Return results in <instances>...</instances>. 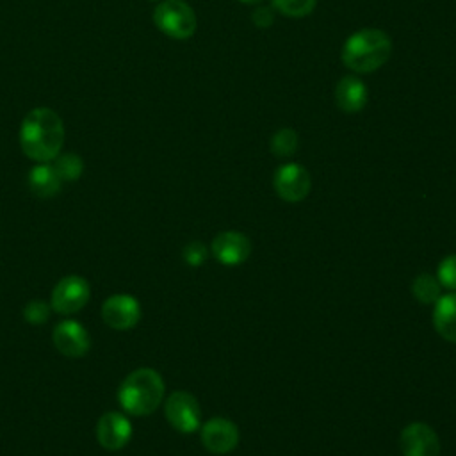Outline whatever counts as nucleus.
Instances as JSON below:
<instances>
[{
  "mask_svg": "<svg viewBox=\"0 0 456 456\" xmlns=\"http://www.w3.org/2000/svg\"><path fill=\"white\" fill-rule=\"evenodd\" d=\"M64 142V125L59 114L48 107L32 109L21 123L20 144L27 157L37 162L53 160Z\"/></svg>",
  "mask_w": 456,
  "mask_h": 456,
  "instance_id": "nucleus-1",
  "label": "nucleus"
},
{
  "mask_svg": "<svg viewBox=\"0 0 456 456\" xmlns=\"http://www.w3.org/2000/svg\"><path fill=\"white\" fill-rule=\"evenodd\" d=\"M392 53V41L379 28H362L351 34L342 46V62L356 73H372L381 68Z\"/></svg>",
  "mask_w": 456,
  "mask_h": 456,
  "instance_id": "nucleus-2",
  "label": "nucleus"
},
{
  "mask_svg": "<svg viewBox=\"0 0 456 456\" xmlns=\"http://www.w3.org/2000/svg\"><path fill=\"white\" fill-rule=\"evenodd\" d=\"M164 379L153 369H137L130 372L118 392L119 404L130 415H150L164 399Z\"/></svg>",
  "mask_w": 456,
  "mask_h": 456,
  "instance_id": "nucleus-3",
  "label": "nucleus"
},
{
  "mask_svg": "<svg viewBox=\"0 0 456 456\" xmlns=\"http://www.w3.org/2000/svg\"><path fill=\"white\" fill-rule=\"evenodd\" d=\"M153 21L173 39H187L196 32V14L183 0H162L153 11Z\"/></svg>",
  "mask_w": 456,
  "mask_h": 456,
  "instance_id": "nucleus-4",
  "label": "nucleus"
},
{
  "mask_svg": "<svg viewBox=\"0 0 456 456\" xmlns=\"http://www.w3.org/2000/svg\"><path fill=\"white\" fill-rule=\"evenodd\" d=\"M167 422L180 433H192L201 424V410L194 395L183 390L173 392L164 404Z\"/></svg>",
  "mask_w": 456,
  "mask_h": 456,
  "instance_id": "nucleus-5",
  "label": "nucleus"
},
{
  "mask_svg": "<svg viewBox=\"0 0 456 456\" xmlns=\"http://www.w3.org/2000/svg\"><path fill=\"white\" fill-rule=\"evenodd\" d=\"M310 185L312 182L308 171L296 162L280 166L273 176V187L276 194L289 203H297L305 200L310 192Z\"/></svg>",
  "mask_w": 456,
  "mask_h": 456,
  "instance_id": "nucleus-6",
  "label": "nucleus"
},
{
  "mask_svg": "<svg viewBox=\"0 0 456 456\" xmlns=\"http://www.w3.org/2000/svg\"><path fill=\"white\" fill-rule=\"evenodd\" d=\"M89 299V283L86 278L71 274L64 276L52 292V306L59 314L78 312Z\"/></svg>",
  "mask_w": 456,
  "mask_h": 456,
  "instance_id": "nucleus-7",
  "label": "nucleus"
},
{
  "mask_svg": "<svg viewBox=\"0 0 456 456\" xmlns=\"http://www.w3.org/2000/svg\"><path fill=\"white\" fill-rule=\"evenodd\" d=\"M201 444L208 452L226 454L239 444V428L224 417H214L201 428Z\"/></svg>",
  "mask_w": 456,
  "mask_h": 456,
  "instance_id": "nucleus-8",
  "label": "nucleus"
},
{
  "mask_svg": "<svg viewBox=\"0 0 456 456\" xmlns=\"http://www.w3.org/2000/svg\"><path fill=\"white\" fill-rule=\"evenodd\" d=\"M212 255L216 256L217 262H221L223 265H239L242 264L249 253H251V240L246 233L242 232H235V230H228V232H221L214 237L212 244H210Z\"/></svg>",
  "mask_w": 456,
  "mask_h": 456,
  "instance_id": "nucleus-9",
  "label": "nucleus"
},
{
  "mask_svg": "<svg viewBox=\"0 0 456 456\" xmlns=\"http://www.w3.org/2000/svg\"><path fill=\"white\" fill-rule=\"evenodd\" d=\"M102 317L114 330H130L141 319L139 301L128 294H114L103 303Z\"/></svg>",
  "mask_w": 456,
  "mask_h": 456,
  "instance_id": "nucleus-10",
  "label": "nucleus"
},
{
  "mask_svg": "<svg viewBox=\"0 0 456 456\" xmlns=\"http://www.w3.org/2000/svg\"><path fill=\"white\" fill-rule=\"evenodd\" d=\"M401 451L404 456H438V435L424 422H411L401 433Z\"/></svg>",
  "mask_w": 456,
  "mask_h": 456,
  "instance_id": "nucleus-11",
  "label": "nucleus"
},
{
  "mask_svg": "<svg viewBox=\"0 0 456 456\" xmlns=\"http://www.w3.org/2000/svg\"><path fill=\"white\" fill-rule=\"evenodd\" d=\"M132 436V424L118 411H109L98 419L96 440L107 451L123 449Z\"/></svg>",
  "mask_w": 456,
  "mask_h": 456,
  "instance_id": "nucleus-12",
  "label": "nucleus"
},
{
  "mask_svg": "<svg viewBox=\"0 0 456 456\" xmlns=\"http://www.w3.org/2000/svg\"><path fill=\"white\" fill-rule=\"evenodd\" d=\"M53 344L62 354L77 358L87 353L89 335L80 322L66 319L53 328Z\"/></svg>",
  "mask_w": 456,
  "mask_h": 456,
  "instance_id": "nucleus-13",
  "label": "nucleus"
},
{
  "mask_svg": "<svg viewBox=\"0 0 456 456\" xmlns=\"http://www.w3.org/2000/svg\"><path fill=\"white\" fill-rule=\"evenodd\" d=\"M367 87L365 84L351 75L342 77L335 86V103L340 110L347 114H354L362 110L367 103Z\"/></svg>",
  "mask_w": 456,
  "mask_h": 456,
  "instance_id": "nucleus-14",
  "label": "nucleus"
},
{
  "mask_svg": "<svg viewBox=\"0 0 456 456\" xmlns=\"http://www.w3.org/2000/svg\"><path fill=\"white\" fill-rule=\"evenodd\" d=\"M433 326L442 338L456 344V292L440 296L435 301Z\"/></svg>",
  "mask_w": 456,
  "mask_h": 456,
  "instance_id": "nucleus-15",
  "label": "nucleus"
},
{
  "mask_svg": "<svg viewBox=\"0 0 456 456\" xmlns=\"http://www.w3.org/2000/svg\"><path fill=\"white\" fill-rule=\"evenodd\" d=\"M61 178L55 173L53 166L48 162H41L28 173V187L39 198H50L59 192Z\"/></svg>",
  "mask_w": 456,
  "mask_h": 456,
  "instance_id": "nucleus-16",
  "label": "nucleus"
},
{
  "mask_svg": "<svg viewBox=\"0 0 456 456\" xmlns=\"http://www.w3.org/2000/svg\"><path fill=\"white\" fill-rule=\"evenodd\" d=\"M411 292L417 301L424 305H431L440 297V281L429 273H422L413 280Z\"/></svg>",
  "mask_w": 456,
  "mask_h": 456,
  "instance_id": "nucleus-17",
  "label": "nucleus"
},
{
  "mask_svg": "<svg viewBox=\"0 0 456 456\" xmlns=\"http://www.w3.org/2000/svg\"><path fill=\"white\" fill-rule=\"evenodd\" d=\"M53 169L59 175V178L62 182H69V180H77L82 175L84 169V162L77 153H64V155H57L53 159Z\"/></svg>",
  "mask_w": 456,
  "mask_h": 456,
  "instance_id": "nucleus-18",
  "label": "nucleus"
},
{
  "mask_svg": "<svg viewBox=\"0 0 456 456\" xmlns=\"http://www.w3.org/2000/svg\"><path fill=\"white\" fill-rule=\"evenodd\" d=\"M299 144L297 134L292 128H281L271 137V151L280 159H287L296 153Z\"/></svg>",
  "mask_w": 456,
  "mask_h": 456,
  "instance_id": "nucleus-19",
  "label": "nucleus"
},
{
  "mask_svg": "<svg viewBox=\"0 0 456 456\" xmlns=\"http://www.w3.org/2000/svg\"><path fill=\"white\" fill-rule=\"evenodd\" d=\"M271 4L287 18H305L315 9L317 0H271Z\"/></svg>",
  "mask_w": 456,
  "mask_h": 456,
  "instance_id": "nucleus-20",
  "label": "nucleus"
},
{
  "mask_svg": "<svg viewBox=\"0 0 456 456\" xmlns=\"http://www.w3.org/2000/svg\"><path fill=\"white\" fill-rule=\"evenodd\" d=\"M436 278H438L440 285H444L451 290H456V255H449L440 262Z\"/></svg>",
  "mask_w": 456,
  "mask_h": 456,
  "instance_id": "nucleus-21",
  "label": "nucleus"
},
{
  "mask_svg": "<svg viewBox=\"0 0 456 456\" xmlns=\"http://www.w3.org/2000/svg\"><path fill=\"white\" fill-rule=\"evenodd\" d=\"M48 315H50V308L43 301H30L23 310V317L30 324H43L48 321Z\"/></svg>",
  "mask_w": 456,
  "mask_h": 456,
  "instance_id": "nucleus-22",
  "label": "nucleus"
},
{
  "mask_svg": "<svg viewBox=\"0 0 456 456\" xmlns=\"http://www.w3.org/2000/svg\"><path fill=\"white\" fill-rule=\"evenodd\" d=\"M182 255H183V260H185L189 265L198 267V265H201V264L205 262V258H207V248H205V244L194 240V242H189V244L183 248V253H182Z\"/></svg>",
  "mask_w": 456,
  "mask_h": 456,
  "instance_id": "nucleus-23",
  "label": "nucleus"
},
{
  "mask_svg": "<svg viewBox=\"0 0 456 456\" xmlns=\"http://www.w3.org/2000/svg\"><path fill=\"white\" fill-rule=\"evenodd\" d=\"M251 21L256 28H269L274 21V14L271 7H256L251 12Z\"/></svg>",
  "mask_w": 456,
  "mask_h": 456,
  "instance_id": "nucleus-24",
  "label": "nucleus"
},
{
  "mask_svg": "<svg viewBox=\"0 0 456 456\" xmlns=\"http://www.w3.org/2000/svg\"><path fill=\"white\" fill-rule=\"evenodd\" d=\"M242 4H258L260 0H240Z\"/></svg>",
  "mask_w": 456,
  "mask_h": 456,
  "instance_id": "nucleus-25",
  "label": "nucleus"
}]
</instances>
